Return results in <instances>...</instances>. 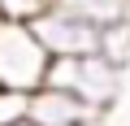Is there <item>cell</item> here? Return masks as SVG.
I'll return each instance as SVG.
<instances>
[{
    "label": "cell",
    "instance_id": "cell-1",
    "mask_svg": "<svg viewBox=\"0 0 130 126\" xmlns=\"http://www.w3.org/2000/svg\"><path fill=\"white\" fill-rule=\"evenodd\" d=\"M48 83L74 91V96L87 100L95 113H108V109L121 100L126 70L113 65V61L100 57V52H87V57H52V65H48Z\"/></svg>",
    "mask_w": 130,
    "mask_h": 126
},
{
    "label": "cell",
    "instance_id": "cell-2",
    "mask_svg": "<svg viewBox=\"0 0 130 126\" xmlns=\"http://www.w3.org/2000/svg\"><path fill=\"white\" fill-rule=\"evenodd\" d=\"M48 65L52 57L30 31V22H13V18L0 22V87L35 91L48 83Z\"/></svg>",
    "mask_w": 130,
    "mask_h": 126
},
{
    "label": "cell",
    "instance_id": "cell-3",
    "mask_svg": "<svg viewBox=\"0 0 130 126\" xmlns=\"http://www.w3.org/2000/svg\"><path fill=\"white\" fill-rule=\"evenodd\" d=\"M30 31L39 35V44L48 48V57H87V52H100V31L70 18L65 9L48 5L39 18H30Z\"/></svg>",
    "mask_w": 130,
    "mask_h": 126
},
{
    "label": "cell",
    "instance_id": "cell-4",
    "mask_svg": "<svg viewBox=\"0 0 130 126\" xmlns=\"http://www.w3.org/2000/svg\"><path fill=\"white\" fill-rule=\"evenodd\" d=\"M26 117L39 122V126H100L104 113H95V109H91L87 100H78L74 91L43 83V87L30 91V113H26Z\"/></svg>",
    "mask_w": 130,
    "mask_h": 126
},
{
    "label": "cell",
    "instance_id": "cell-5",
    "mask_svg": "<svg viewBox=\"0 0 130 126\" xmlns=\"http://www.w3.org/2000/svg\"><path fill=\"white\" fill-rule=\"evenodd\" d=\"M52 5L65 9L70 18H78V22H87V26H95V31L130 18V0H52Z\"/></svg>",
    "mask_w": 130,
    "mask_h": 126
},
{
    "label": "cell",
    "instance_id": "cell-6",
    "mask_svg": "<svg viewBox=\"0 0 130 126\" xmlns=\"http://www.w3.org/2000/svg\"><path fill=\"white\" fill-rule=\"evenodd\" d=\"M100 57H108L113 65H121V70H130V18L100 31Z\"/></svg>",
    "mask_w": 130,
    "mask_h": 126
},
{
    "label": "cell",
    "instance_id": "cell-7",
    "mask_svg": "<svg viewBox=\"0 0 130 126\" xmlns=\"http://www.w3.org/2000/svg\"><path fill=\"white\" fill-rule=\"evenodd\" d=\"M26 113H30V91L0 87V126H18Z\"/></svg>",
    "mask_w": 130,
    "mask_h": 126
},
{
    "label": "cell",
    "instance_id": "cell-8",
    "mask_svg": "<svg viewBox=\"0 0 130 126\" xmlns=\"http://www.w3.org/2000/svg\"><path fill=\"white\" fill-rule=\"evenodd\" d=\"M18 126H39V122H30V117H22V122H18Z\"/></svg>",
    "mask_w": 130,
    "mask_h": 126
}]
</instances>
